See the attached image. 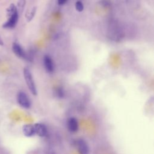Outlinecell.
Here are the masks:
<instances>
[{
	"mask_svg": "<svg viewBox=\"0 0 154 154\" xmlns=\"http://www.w3.org/2000/svg\"><path fill=\"white\" fill-rule=\"evenodd\" d=\"M7 20L3 23L2 27L5 29L14 28L19 20V13L16 6L14 4H11L7 9Z\"/></svg>",
	"mask_w": 154,
	"mask_h": 154,
	"instance_id": "1",
	"label": "cell"
},
{
	"mask_svg": "<svg viewBox=\"0 0 154 154\" xmlns=\"http://www.w3.org/2000/svg\"><path fill=\"white\" fill-rule=\"evenodd\" d=\"M23 74L26 84L29 90L32 94L36 96L37 94V91L30 70L28 67H25L23 70Z\"/></svg>",
	"mask_w": 154,
	"mask_h": 154,
	"instance_id": "2",
	"label": "cell"
},
{
	"mask_svg": "<svg viewBox=\"0 0 154 154\" xmlns=\"http://www.w3.org/2000/svg\"><path fill=\"white\" fill-rule=\"evenodd\" d=\"M17 101L18 104L25 109H28L31 106V100L26 94L23 91H20L17 94Z\"/></svg>",
	"mask_w": 154,
	"mask_h": 154,
	"instance_id": "3",
	"label": "cell"
},
{
	"mask_svg": "<svg viewBox=\"0 0 154 154\" xmlns=\"http://www.w3.org/2000/svg\"><path fill=\"white\" fill-rule=\"evenodd\" d=\"M74 145L76 148L79 154H89L90 149L87 143L83 139H77L74 142Z\"/></svg>",
	"mask_w": 154,
	"mask_h": 154,
	"instance_id": "4",
	"label": "cell"
},
{
	"mask_svg": "<svg viewBox=\"0 0 154 154\" xmlns=\"http://www.w3.org/2000/svg\"><path fill=\"white\" fill-rule=\"evenodd\" d=\"M12 51L13 53L19 58L22 59H28V55L23 48L20 44L14 42L12 45Z\"/></svg>",
	"mask_w": 154,
	"mask_h": 154,
	"instance_id": "5",
	"label": "cell"
},
{
	"mask_svg": "<svg viewBox=\"0 0 154 154\" xmlns=\"http://www.w3.org/2000/svg\"><path fill=\"white\" fill-rule=\"evenodd\" d=\"M66 126L69 132L72 133L77 132L79 128V124H78V120L73 117H69L67 120Z\"/></svg>",
	"mask_w": 154,
	"mask_h": 154,
	"instance_id": "6",
	"label": "cell"
},
{
	"mask_svg": "<svg viewBox=\"0 0 154 154\" xmlns=\"http://www.w3.org/2000/svg\"><path fill=\"white\" fill-rule=\"evenodd\" d=\"M34 125L35 134L40 137H45L48 135V129L46 126L41 123H35Z\"/></svg>",
	"mask_w": 154,
	"mask_h": 154,
	"instance_id": "7",
	"label": "cell"
},
{
	"mask_svg": "<svg viewBox=\"0 0 154 154\" xmlns=\"http://www.w3.org/2000/svg\"><path fill=\"white\" fill-rule=\"evenodd\" d=\"M43 64L45 70L48 73H52L54 70V64L52 59L49 55H46L43 58Z\"/></svg>",
	"mask_w": 154,
	"mask_h": 154,
	"instance_id": "8",
	"label": "cell"
},
{
	"mask_svg": "<svg viewBox=\"0 0 154 154\" xmlns=\"http://www.w3.org/2000/svg\"><path fill=\"white\" fill-rule=\"evenodd\" d=\"M22 132L26 137H31L35 135V130L33 125L27 124L22 127Z\"/></svg>",
	"mask_w": 154,
	"mask_h": 154,
	"instance_id": "9",
	"label": "cell"
},
{
	"mask_svg": "<svg viewBox=\"0 0 154 154\" xmlns=\"http://www.w3.org/2000/svg\"><path fill=\"white\" fill-rule=\"evenodd\" d=\"M36 11H37V8L36 7H33L31 10L27 13L26 14V19L27 20V22H30L35 16V14L36 13Z\"/></svg>",
	"mask_w": 154,
	"mask_h": 154,
	"instance_id": "10",
	"label": "cell"
},
{
	"mask_svg": "<svg viewBox=\"0 0 154 154\" xmlns=\"http://www.w3.org/2000/svg\"><path fill=\"white\" fill-rule=\"evenodd\" d=\"M25 4H26L25 0H18L16 7H17L19 14H21L22 13L25 6Z\"/></svg>",
	"mask_w": 154,
	"mask_h": 154,
	"instance_id": "11",
	"label": "cell"
},
{
	"mask_svg": "<svg viewBox=\"0 0 154 154\" xmlns=\"http://www.w3.org/2000/svg\"><path fill=\"white\" fill-rule=\"evenodd\" d=\"M55 95L58 98H63L64 96V91L61 87H57L55 90Z\"/></svg>",
	"mask_w": 154,
	"mask_h": 154,
	"instance_id": "12",
	"label": "cell"
},
{
	"mask_svg": "<svg viewBox=\"0 0 154 154\" xmlns=\"http://www.w3.org/2000/svg\"><path fill=\"white\" fill-rule=\"evenodd\" d=\"M75 7L76 10L79 12H81L84 10V5H83L82 2L80 1H78L76 2Z\"/></svg>",
	"mask_w": 154,
	"mask_h": 154,
	"instance_id": "13",
	"label": "cell"
},
{
	"mask_svg": "<svg viewBox=\"0 0 154 154\" xmlns=\"http://www.w3.org/2000/svg\"><path fill=\"white\" fill-rule=\"evenodd\" d=\"M57 1H58V4L60 5H63L66 3L67 0H57Z\"/></svg>",
	"mask_w": 154,
	"mask_h": 154,
	"instance_id": "14",
	"label": "cell"
},
{
	"mask_svg": "<svg viewBox=\"0 0 154 154\" xmlns=\"http://www.w3.org/2000/svg\"><path fill=\"white\" fill-rule=\"evenodd\" d=\"M0 45L1 46H3L4 45V42L3 40L1 38V37H0Z\"/></svg>",
	"mask_w": 154,
	"mask_h": 154,
	"instance_id": "15",
	"label": "cell"
}]
</instances>
